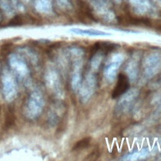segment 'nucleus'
I'll return each mask as SVG.
<instances>
[{
  "mask_svg": "<svg viewBox=\"0 0 161 161\" xmlns=\"http://www.w3.org/2000/svg\"><path fill=\"white\" fill-rule=\"evenodd\" d=\"M44 105L45 101L42 91L38 89L32 90L25 104V116L30 120L36 119L43 112Z\"/></svg>",
  "mask_w": 161,
  "mask_h": 161,
  "instance_id": "obj_1",
  "label": "nucleus"
},
{
  "mask_svg": "<svg viewBox=\"0 0 161 161\" xmlns=\"http://www.w3.org/2000/svg\"><path fill=\"white\" fill-rule=\"evenodd\" d=\"M10 70L16 78L24 83L28 84L30 80V70L29 64L20 53H11L8 58Z\"/></svg>",
  "mask_w": 161,
  "mask_h": 161,
  "instance_id": "obj_2",
  "label": "nucleus"
},
{
  "mask_svg": "<svg viewBox=\"0 0 161 161\" xmlns=\"http://www.w3.org/2000/svg\"><path fill=\"white\" fill-rule=\"evenodd\" d=\"M1 90L4 99L8 102L13 101L18 93L17 79L10 69L4 68L1 74Z\"/></svg>",
  "mask_w": 161,
  "mask_h": 161,
  "instance_id": "obj_3",
  "label": "nucleus"
},
{
  "mask_svg": "<svg viewBox=\"0 0 161 161\" xmlns=\"http://www.w3.org/2000/svg\"><path fill=\"white\" fill-rule=\"evenodd\" d=\"M45 79L47 86L57 96H60L62 94V84L59 75L57 72L53 69L47 70L45 75Z\"/></svg>",
  "mask_w": 161,
  "mask_h": 161,
  "instance_id": "obj_4",
  "label": "nucleus"
},
{
  "mask_svg": "<svg viewBox=\"0 0 161 161\" xmlns=\"http://www.w3.org/2000/svg\"><path fill=\"white\" fill-rule=\"evenodd\" d=\"M124 60V56L122 54H116L113 56L108 64L105 66L104 70V75L109 81L115 79L117 74L118 69Z\"/></svg>",
  "mask_w": 161,
  "mask_h": 161,
  "instance_id": "obj_5",
  "label": "nucleus"
},
{
  "mask_svg": "<svg viewBox=\"0 0 161 161\" xmlns=\"http://www.w3.org/2000/svg\"><path fill=\"white\" fill-rule=\"evenodd\" d=\"M161 69V55L153 53L149 55L145 62V74L148 77L155 75Z\"/></svg>",
  "mask_w": 161,
  "mask_h": 161,
  "instance_id": "obj_6",
  "label": "nucleus"
},
{
  "mask_svg": "<svg viewBox=\"0 0 161 161\" xmlns=\"http://www.w3.org/2000/svg\"><path fill=\"white\" fill-rule=\"evenodd\" d=\"M96 84V79L92 74H89L87 76L82 85L80 87L79 94L81 101L86 102L89 99L93 94Z\"/></svg>",
  "mask_w": 161,
  "mask_h": 161,
  "instance_id": "obj_7",
  "label": "nucleus"
},
{
  "mask_svg": "<svg viewBox=\"0 0 161 161\" xmlns=\"http://www.w3.org/2000/svg\"><path fill=\"white\" fill-rule=\"evenodd\" d=\"M138 94V91L136 89H131L128 90L126 92L122 94L119 101L118 102V111H125L127 110L130 107L132 102L135 99Z\"/></svg>",
  "mask_w": 161,
  "mask_h": 161,
  "instance_id": "obj_8",
  "label": "nucleus"
},
{
  "mask_svg": "<svg viewBox=\"0 0 161 161\" xmlns=\"http://www.w3.org/2000/svg\"><path fill=\"white\" fill-rule=\"evenodd\" d=\"M129 79L128 76L123 74H119L118 75L117 83L112 93L113 98H116L126 92L129 89Z\"/></svg>",
  "mask_w": 161,
  "mask_h": 161,
  "instance_id": "obj_9",
  "label": "nucleus"
},
{
  "mask_svg": "<svg viewBox=\"0 0 161 161\" xmlns=\"http://www.w3.org/2000/svg\"><path fill=\"white\" fill-rule=\"evenodd\" d=\"M70 31L77 35L93 36H110L112 35L110 33H108V32H105V31H103L97 30H93V29H81V28H74L70 29Z\"/></svg>",
  "mask_w": 161,
  "mask_h": 161,
  "instance_id": "obj_10",
  "label": "nucleus"
},
{
  "mask_svg": "<svg viewBox=\"0 0 161 161\" xmlns=\"http://www.w3.org/2000/svg\"><path fill=\"white\" fill-rule=\"evenodd\" d=\"M34 6L36 11L41 14H50L52 11L51 0H35Z\"/></svg>",
  "mask_w": 161,
  "mask_h": 161,
  "instance_id": "obj_11",
  "label": "nucleus"
},
{
  "mask_svg": "<svg viewBox=\"0 0 161 161\" xmlns=\"http://www.w3.org/2000/svg\"><path fill=\"white\" fill-rule=\"evenodd\" d=\"M125 71L128 75V77L131 81H133L136 79L138 75V64L136 61L131 60L128 63L126 66Z\"/></svg>",
  "mask_w": 161,
  "mask_h": 161,
  "instance_id": "obj_12",
  "label": "nucleus"
},
{
  "mask_svg": "<svg viewBox=\"0 0 161 161\" xmlns=\"http://www.w3.org/2000/svg\"><path fill=\"white\" fill-rule=\"evenodd\" d=\"M148 154V150L147 148L143 149L140 152H134L131 154L125 156V157L123 158V160H142L147 157Z\"/></svg>",
  "mask_w": 161,
  "mask_h": 161,
  "instance_id": "obj_13",
  "label": "nucleus"
},
{
  "mask_svg": "<svg viewBox=\"0 0 161 161\" xmlns=\"http://www.w3.org/2000/svg\"><path fill=\"white\" fill-rule=\"evenodd\" d=\"M0 8L8 16H11L14 13V8L11 0H0Z\"/></svg>",
  "mask_w": 161,
  "mask_h": 161,
  "instance_id": "obj_14",
  "label": "nucleus"
},
{
  "mask_svg": "<svg viewBox=\"0 0 161 161\" xmlns=\"http://www.w3.org/2000/svg\"><path fill=\"white\" fill-rule=\"evenodd\" d=\"M91 142V137H86V138H82L80 140L78 141L75 144L72 150H82L86 148H87L90 145Z\"/></svg>",
  "mask_w": 161,
  "mask_h": 161,
  "instance_id": "obj_15",
  "label": "nucleus"
},
{
  "mask_svg": "<svg viewBox=\"0 0 161 161\" xmlns=\"http://www.w3.org/2000/svg\"><path fill=\"white\" fill-rule=\"evenodd\" d=\"M150 8L149 2L147 0H144L141 4L134 7L135 11L137 14H143L147 13Z\"/></svg>",
  "mask_w": 161,
  "mask_h": 161,
  "instance_id": "obj_16",
  "label": "nucleus"
},
{
  "mask_svg": "<svg viewBox=\"0 0 161 161\" xmlns=\"http://www.w3.org/2000/svg\"><path fill=\"white\" fill-rule=\"evenodd\" d=\"M91 65L92 67V68L94 70H96L98 69V67H99L103 58V55L101 53H98V54L97 53V52L92 56L91 57Z\"/></svg>",
  "mask_w": 161,
  "mask_h": 161,
  "instance_id": "obj_17",
  "label": "nucleus"
},
{
  "mask_svg": "<svg viewBox=\"0 0 161 161\" xmlns=\"http://www.w3.org/2000/svg\"><path fill=\"white\" fill-rule=\"evenodd\" d=\"M82 77L79 72H76L72 76V87L75 91L80 88L81 86Z\"/></svg>",
  "mask_w": 161,
  "mask_h": 161,
  "instance_id": "obj_18",
  "label": "nucleus"
},
{
  "mask_svg": "<svg viewBox=\"0 0 161 161\" xmlns=\"http://www.w3.org/2000/svg\"><path fill=\"white\" fill-rule=\"evenodd\" d=\"M57 4L60 8H66L69 5V0H56Z\"/></svg>",
  "mask_w": 161,
  "mask_h": 161,
  "instance_id": "obj_19",
  "label": "nucleus"
},
{
  "mask_svg": "<svg viewBox=\"0 0 161 161\" xmlns=\"http://www.w3.org/2000/svg\"><path fill=\"white\" fill-rule=\"evenodd\" d=\"M98 157V150H94L92 151L89 155L87 157V159L89 160H94L95 159V157Z\"/></svg>",
  "mask_w": 161,
  "mask_h": 161,
  "instance_id": "obj_20",
  "label": "nucleus"
},
{
  "mask_svg": "<svg viewBox=\"0 0 161 161\" xmlns=\"http://www.w3.org/2000/svg\"><path fill=\"white\" fill-rule=\"evenodd\" d=\"M144 0H129V2L132 4L134 7L141 4Z\"/></svg>",
  "mask_w": 161,
  "mask_h": 161,
  "instance_id": "obj_21",
  "label": "nucleus"
},
{
  "mask_svg": "<svg viewBox=\"0 0 161 161\" xmlns=\"http://www.w3.org/2000/svg\"><path fill=\"white\" fill-rule=\"evenodd\" d=\"M116 3H120L121 1H122V0H114Z\"/></svg>",
  "mask_w": 161,
  "mask_h": 161,
  "instance_id": "obj_22",
  "label": "nucleus"
},
{
  "mask_svg": "<svg viewBox=\"0 0 161 161\" xmlns=\"http://www.w3.org/2000/svg\"><path fill=\"white\" fill-rule=\"evenodd\" d=\"M22 1H23L25 3H28L30 0H22Z\"/></svg>",
  "mask_w": 161,
  "mask_h": 161,
  "instance_id": "obj_23",
  "label": "nucleus"
}]
</instances>
